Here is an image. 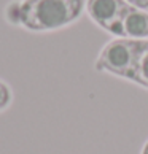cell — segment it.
I'll return each mask as SVG.
<instances>
[{
    "label": "cell",
    "mask_w": 148,
    "mask_h": 154,
    "mask_svg": "<svg viewBox=\"0 0 148 154\" xmlns=\"http://www.w3.org/2000/svg\"><path fill=\"white\" fill-rule=\"evenodd\" d=\"M84 0H21V26L30 32H51L81 16Z\"/></svg>",
    "instance_id": "1"
},
{
    "label": "cell",
    "mask_w": 148,
    "mask_h": 154,
    "mask_svg": "<svg viewBox=\"0 0 148 154\" xmlns=\"http://www.w3.org/2000/svg\"><path fill=\"white\" fill-rule=\"evenodd\" d=\"M148 40H134V38H115L105 43L100 49L94 68L102 73L135 81V70L139 59L146 46Z\"/></svg>",
    "instance_id": "2"
},
{
    "label": "cell",
    "mask_w": 148,
    "mask_h": 154,
    "mask_svg": "<svg viewBox=\"0 0 148 154\" xmlns=\"http://www.w3.org/2000/svg\"><path fill=\"white\" fill-rule=\"evenodd\" d=\"M116 38L148 40V11L135 8L128 3L119 21L110 30Z\"/></svg>",
    "instance_id": "3"
},
{
    "label": "cell",
    "mask_w": 148,
    "mask_h": 154,
    "mask_svg": "<svg viewBox=\"0 0 148 154\" xmlns=\"http://www.w3.org/2000/svg\"><path fill=\"white\" fill-rule=\"evenodd\" d=\"M126 7V0H86L84 3L86 13L93 22H96L100 29L107 30L109 33L119 21Z\"/></svg>",
    "instance_id": "4"
},
{
    "label": "cell",
    "mask_w": 148,
    "mask_h": 154,
    "mask_svg": "<svg viewBox=\"0 0 148 154\" xmlns=\"http://www.w3.org/2000/svg\"><path fill=\"white\" fill-rule=\"evenodd\" d=\"M135 84H139L143 89H148V42L146 46L142 53L140 59H139V65L135 70Z\"/></svg>",
    "instance_id": "5"
},
{
    "label": "cell",
    "mask_w": 148,
    "mask_h": 154,
    "mask_svg": "<svg viewBox=\"0 0 148 154\" xmlns=\"http://www.w3.org/2000/svg\"><path fill=\"white\" fill-rule=\"evenodd\" d=\"M5 19L13 26H21V0H13L7 5Z\"/></svg>",
    "instance_id": "6"
},
{
    "label": "cell",
    "mask_w": 148,
    "mask_h": 154,
    "mask_svg": "<svg viewBox=\"0 0 148 154\" xmlns=\"http://www.w3.org/2000/svg\"><path fill=\"white\" fill-rule=\"evenodd\" d=\"M11 102H13V92H11V88L5 81L0 79V113L7 110V108L11 105Z\"/></svg>",
    "instance_id": "7"
},
{
    "label": "cell",
    "mask_w": 148,
    "mask_h": 154,
    "mask_svg": "<svg viewBox=\"0 0 148 154\" xmlns=\"http://www.w3.org/2000/svg\"><path fill=\"white\" fill-rule=\"evenodd\" d=\"M129 5H132L135 8L140 10H148V0H126Z\"/></svg>",
    "instance_id": "8"
},
{
    "label": "cell",
    "mask_w": 148,
    "mask_h": 154,
    "mask_svg": "<svg viewBox=\"0 0 148 154\" xmlns=\"http://www.w3.org/2000/svg\"><path fill=\"white\" fill-rule=\"evenodd\" d=\"M140 154H148V140L145 141V145H143V148H142V152Z\"/></svg>",
    "instance_id": "9"
}]
</instances>
